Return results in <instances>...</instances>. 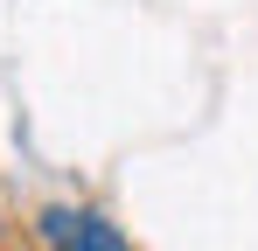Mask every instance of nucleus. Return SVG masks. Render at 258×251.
I'll return each instance as SVG.
<instances>
[{"mask_svg":"<svg viewBox=\"0 0 258 251\" xmlns=\"http://www.w3.org/2000/svg\"><path fill=\"white\" fill-rule=\"evenodd\" d=\"M56 251H133V244H126V230H119L112 216H98V209H77L70 237H63Z\"/></svg>","mask_w":258,"mask_h":251,"instance_id":"1","label":"nucleus"},{"mask_svg":"<svg viewBox=\"0 0 258 251\" xmlns=\"http://www.w3.org/2000/svg\"><path fill=\"white\" fill-rule=\"evenodd\" d=\"M0 237H7V209H0Z\"/></svg>","mask_w":258,"mask_h":251,"instance_id":"2","label":"nucleus"}]
</instances>
